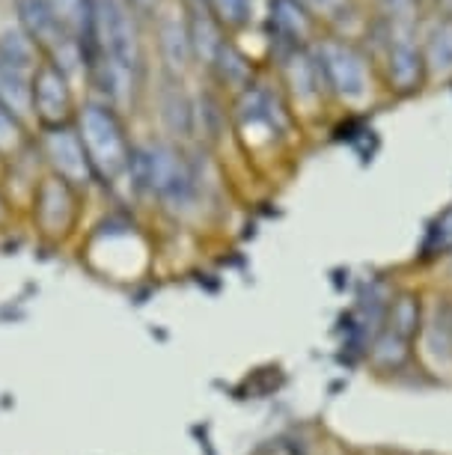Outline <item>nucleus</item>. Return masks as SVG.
Here are the masks:
<instances>
[{
	"mask_svg": "<svg viewBox=\"0 0 452 455\" xmlns=\"http://www.w3.org/2000/svg\"><path fill=\"white\" fill-rule=\"evenodd\" d=\"M78 137L83 143V152L90 158L92 176L114 179L131 164V149H128L123 123L116 114L105 105H87L78 116Z\"/></svg>",
	"mask_w": 452,
	"mask_h": 455,
	"instance_id": "1",
	"label": "nucleus"
},
{
	"mask_svg": "<svg viewBox=\"0 0 452 455\" xmlns=\"http://www.w3.org/2000/svg\"><path fill=\"white\" fill-rule=\"evenodd\" d=\"M42 152L51 161V167L57 170V176L63 182L75 185H87L92 179V167L90 158L83 152V143L78 132L72 125H54L45 128V137H42Z\"/></svg>",
	"mask_w": 452,
	"mask_h": 455,
	"instance_id": "2",
	"label": "nucleus"
},
{
	"mask_svg": "<svg viewBox=\"0 0 452 455\" xmlns=\"http://www.w3.org/2000/svg\"><path fill=\"white\" fill-rule=\"evenodd\" d=\"M33 92V110L39 114L42 125H69L72 119V90L66 84L63 68L57 63H42L30 81Z\"/></svg>",
	"mask_w": 452,
	"mask_h": 455,
	"instance_id": "3",
	"label": "nucleus"
},
{
	"mask_svg": "<svg viewBox=\"0 0 452 455\" xmlns=\"http://www.w3.org/2000/svg\"><path fill=\"white\" fill-rule=\"evenodd\" d=\"M36 220L45 235H63L75 220L72 185L59 176H51L36 191Z\"/></svg>",
	"mask_w": 452,
	"mask_h": 455,
	"instance_id": "4",
	"label": "nucleus"
},
{
	"mask_svg": "<svg viewBox=\"0 0 452 455\" xmlns=\"http://www.w3.org/2000/svg\"><path fill=\"white\" fill-rule=\"evenodd\" d=\"M147 173H149L152 188H155L161 196H173V200H178V196L187 191V176H185L182 164L176 161V156H170L164 149L152 152V158H147Z\"/></svg>",
	"mask_w": 452,
	"mask_h": 455,
	"instance_id": "5",
	"label": "nucleus"
},
{
	"mask_svg": "<svg viewBox=\"0 0 452 455\" xmlns=\"http://www.w3.org/2000/svg\"><path fill=\"white\" fill-rule=\"evenodd\" d=\"M0 105L12 110L15 116H24L28 110H33V92L28 75L21 72V66L6 63V60H0Z\"/></svg>",
	"mask_w": 452,
	"mask_h": 455,
	"instance_id": "6",
	"label": "nucleus"
},
{
	"mask_svg": "<svg viewBox=\"0 0 452 455\" xmlns=\"http://www.w3.org/2000/svg\"><path fill=\"white\" fill-rule=\"evenodd\" d=\"M420 331V300H416L411 291L399 295L390 307V331L393 337H399L402 342H411Z\"/></svg>",
	"mask_w": 452,
	"mask_h": 455,
	"instance_id": "7",
	"label": "nucleus"
},
{
	"mask_svg": "<svg viewBox=\"0 0 452 455\" xmlns=\"http://www.w3.org/2000/svg\"><path fill=\"white\" fill-rule=\"evenodd\" d=\"M24 143V128L12 110L0 105V156H15Z\"/></svg>",
	"mask_w": 452,
	"mask_h": 455,
	"instance_id": "8",
	"label": "nucleus"
},
{
	"mask_svg": "<svg viewBox=\"0 0 452 455\" xmlns=\"http://www.w3.org/2000/svg\"><path fill=\"white\" fill-rule=\"evenodd\" d=\"M449 333H452V315H449Z\"/></svg>",
	"mask_w": 452,
	"mask_h": 455,
	"instance_id": "9",
	"label": "nucleus"
}]
</instances>
